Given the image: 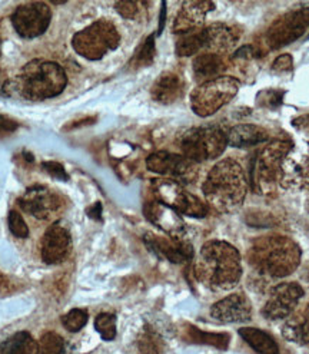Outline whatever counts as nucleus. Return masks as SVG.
Segmentation results:
<instances>
[{
	"label": "nucleus",
	"instance_id": "a19ab883",
	"mask_svg": "<svg viewBox=\"0 0 309 354\" xmlns=\"http://www.w3.org/2000/svg\"><path fill=\"white\" fill-rule=\"evenodd\" d=\"M86 214L89 215L90 218L101 221V217H102V204H101V203H96V204L90 205V207L86 209Z\"/></svg>",
	"mask_w": 309,
	"mask_h": 354
},
{
	"label": "nucleus",
	"instance_id": "37998d69",
	"mask_svg": "<svg viewBox=\"0 0 309 354\" xmlns=\"http://www.w3.org/2000/svg\"><path fill=\"white\" fill-rule=\"evenodd\" d=\"M94 122V118H85L83 121H77V122H73V124H69L68 127L63 128V131H69V129H74V128H79V127H83V125H89Z\"/></svg>",
	"mask_w": 309,
	"mask_h": 354
},
{
	"label": "nucleus",
	"instance_id": "dca6fc26",
	"mask_svg": "<svg viewBox=\"0 0 309 354\" xmlns=\"http://www.w3.org/2000/svg\"><path fill=\"white\" fill-rule=\"evenodd\" d=\"M72 250V235L63 223L52 224L41 243V257L46 264H59L68 259Z\"/></svg>",
	"mask_w": 309,
	"mask_h": 354
},
{
	"label": "nucleus",
	"instance_id": "ddd939ff",
	"mask_svg": "<svg viewBox=\"0 0 309 354\" xmlns=\"http://www.w3.org/2000/svg\"><path fill=\"white\" fill-rule=\"evenodd\" d=\"M52 21V10L43 2L19 6L12 15V25L19 36L33 39L43 35Z\"/></svg>",
	"mask_w": 309,
	"mask_h": 354
},
{
	"label": "nucleus",
	"instance_id": "6ab92c4d",
	"mask_svg": "<svg viewBox=\"0 0 309 354\" xmlns=\"http://www.w3.org/2000/svg\"><path fill=\"white\" fill-rule=\"evenodd\" d=\"M143 214L148 221L163 230L172 237H181L185 232V223L181 218V214L157 200L145 204Z\"/></svg>",
	"mask_w": 309,
	"mask_h": 354
},
{
	"label": "nucleus",
	"instance_id": "c9c22d12",
	"mask_svg": "<svg viewBox=\"0 0 309 354\" xmlns=\"http://www.w3.org/2000/svg\"><path fill=\"white\" fill-rule=\"evenodd\" d=\"M146 3L143 2H132V0H125V2H116L114 9L118 10V13L125 17V19H134L139 12L141 6H145Z\"/></svg>",
	"mask_w": 309,
	"mask_h": 354
},
{
	"label": "nucleus",
	"instance_id": "1a4fd4ad",
	"mask_svg": "<svg viewBox=\"0 0 309 354\" xmlns=\"http://www.w3.org/2000/svg\"><path fill=\"white\" fill-rule=\"evenodd\" d=\"M154 200L173 208L179 214L193 218H203L208 214V207L197 195L190 194L185 187L177 181L162 178L152 183Z\"/></svg>",
	"mask_w": 309,
	"mask_h": 354
},
{
	"label": "nucleus",
	"instance_id": "5701e85b",
	"mask_svg": "<svg viewBox=\"0 0 309 354\" xmlns=\"http://www.w3.org/2000/svg\"><path fill=\"white\" fill-rule=\"evenodd\" d=\"M283 339L295 344H309V303L297 307L282 327Z\"/></svg>",
	"mask_w": 309,
	"mask_h": 354
},
{
	"label": "nucleus",
	"instance_id": "ea45409f",
	"mask_svg": "<svg viewBox=\"0 0 309 354\" xmlns=\"http://www.w3.org/2000/svg\"><path fill=\"white\" fill-rule=\"evenodd\" d=\"M17 128H19V124L16 121L10 120V118L5 115H0V133H10Z\"/></svg>",
	"mask_w": 309,
	"mask_h": 354
},
{
	"label": "nucleus",
	"instance_id": "a211bd4d",
	"mask_svg": "<svg viewBox=\"0 0 309 354\" xmlns=\"http://www.w3.org/2000/svg\"><path fill=\"white\" fill-rule=\"evenodd\" d=\"M210 316L219 323H246L252 319V304L243 292H235L210 307Z\"/></svg>",
	"mask_w": 309,
	"mask_h": 354
},
{
	"label": "nucleus",
	"instance_id": "c85d7f7f",
	"mask_svg": "<svg viewBox=\"0 0 309 354\" xmlns=\"http://www.w3.org/2000/svg\"><path fill=\"white\" fill-rule=\"evenodd\" d=\"M175 50L181 57L193 56L201 50H205V29H197L179 35Z\"/></svg>",
	"mask_w": 309,
	"mask_h": 354
},
{
	"label": "nucleus",
	"instance_id": "c03bdc74",
	"mask_svg": "<svg viewBox=\"0 0 309 354\" xmlns=\"http://www.w3.org/2000/svg\"><path fill=\"white\" fill-rule=\"evenodd\" d=\"M165 21H166V3H162V12H161V19H159V29L157 35H161L163 28H165Z\"/></svg>",
	"mask_w": 309,
	"mask_h": 354
},
{
	"label": "nucleus",
	"instance_id": "9d476101",
	"mask_svg": "<svg viewBox=\"0 0 309 354\" xmlns=\"http://www.w3.org/2000/svg\"><path fill=\"white\" fill-rule=\"evenodd\" d=\"M309 28V8L294 9L278 17L265 33L263 45L269 50L281 49L299 39Z\"/></svg>",
	"mask_w": 309,
	"mask_h": 354
},
{
	"label": "nucleus",
	"instance_id": "a18cd8bd",
	"mask_svg": "<svg viewBox=\"0 0 309 354\" xmlns=\"http://www.w3.org/2000/svg\"><path fill=\"white\" fill-rule=\"evenodd\" d=\"M306 207H308V211H309V198H308V203H306Z\"/></svg>",
	"mask_w": 309,
	"mask_h": 354
},
{
	"label": "nucleus",
	"instance_id": "393cba45",
	"mask_svg": "<svg viewBox=\"0 0 309 354\" xmlns=\"http://www.w3.org/2000/svg\"><path fill=\"white\" fill-rule=\"evenodd\" d=\"M242 340L258 354H279V346L266 331L255 327H242L238 330Z\"/></svg>",
	"mask_w": 309,
	"mask_h": 354
},
{
	"label": "nucleus",
	"instance_id": "f257e3e1",
	"mask_svg": "<svg viewBox=\"0 0 309 354\" xmlns=\"http://www.w3.org/2000/svg\"><path fill=\"white\" fill-rule=\"evenodd\" d=\"M242 271L239 251L232 244L221 240L205 243L193 266L195 277L214 291L235 288L242 277Z\"/></svg>",
	"mask_w": 309,
	"mask_h": 354
},
{
	"label": "nucleus",
	"instance_id": "9b49d317",
	"mask_svg": "<svg viewBox=\"0 0 309 354\" xmlns=\"http://www.w3.org/2000/svg\"><path fill=\"white\" fill-rule=\"evenodd\" d=\"M146 167L149 171L168 176L179 184H192L198 178V164L183 155L158 151L148 156Z\"/></svg>",
	"mask_w": 309,
	"mask_h": 354
},
{
	"label": "nucleus",
	"instance_id": "4468645a",
	"mask_svg": "<svg viewBox=\"0 0 309 354\" xmlns=\"http://www.w3.org/2000/svg\"><path fill=\"white\" fill-rule=\"evenodd\" d=\"M305 296L298 283H281L270 288L269 299L262 308V316L269 322L288 319Z\"/></svg>",
	"mask_w": 309,
	"mask_h": 354
},
{
	"label": "nucleus",
	"instance_id": "412c9836",
	"mask_svg": "<svg viewBox=\"0 0 309 354\" xmlns=\"http://www.w3.org/2000/svg\"><path fill=\"white\" fill-rule=\"evenodd\" d=\"M185 92V82L182 77L175 72L162 73L154 84L152 85L150 95L152 100L159 104H173L181 100Z\"/></svg>",
	"mask_w": 309,
	"mask_h": 354
},
{
	"label": "nucleus",
	"instance_id": "f03ea898",
	"mask_svg": "<svg viewBox=\"0 0 309 354\" xmlns=\"http://www.w3.org/2000/svg\"><path fill=\"white\" fill-rule=\"evenodd\" d=\"M301 247L285 235H266L257 239L248 250V261L265 277L282 279L291 275L301 263Z\"/></svg>",
	"mask_w": 309,
	"mask_h": 354
},
{
	"label": "nucleus",
	"instance_id": "58836bf2",
	"mask_svg": "<svg viewBox=\"0 0 309 354\" xmlns=\"http://www.w3.org/2000/svg\"><path fill=\"white\" fill-rule=\"evenodd\" d=\"M292 66H294V61H292L291 55H281L279 57L275 59V62L272 64V69L278 73L292 71Z\"/></svg>",
	"mask_w": 309,
	"mask_h": 354
},
{
	"label": "nucleus",
	"instance_id": "7ed1b4c3",
	"mask_svg": "<svg viewBox=\"0 0 309 354\" xmlns=\"http://www.w3.org/2000/svg\"><path fill=\"white\" fill-rule=\"evenodd\" d=\"M202 191L208 204L217 211H237L248 192V178L242 165L234 158L219 161L209 171Z\"/></svg>",
	"mask_w": 309,
	"mask_h": 354
},
{
	"label": "nucleus",
	"instance_id": "c756f323",
	"mask_svg": "<svg viewBox=\"0 0 309 354\" xmlns=\"http://www.w3.org/2000/svg\"><path fill=\"white\" fill-rule=\"evenodd\" d=\"M154 56H157L154 35H150L142 42V45L138 48V50L133 53L130 62H129V68L139 69V68L149 66L154 61Z\"/></svg>",
	"mask_w": 309,
	"mask_h": 354
},
{
	"label": "nucleus",
	"instance_id": "cd10ccee",
	"mask_svg": "<svg viewBox=\"0 0 309 354\" xmlns=\"http://www.w3.org/2000/svg\"><path fill=\"white\" fill-rule=\"evenodd\" d=\"M0 354H37V343L28 331H19L0 343Z\"/></svg>",
	"mask_w": 309,
	"mask_h": 354
},
{
	"label": "nucleus",
	"instance_id": "e433bc0d",
	"mask_svg": "<svg viewBox=\"0 0 309 354\" xmlns=\"http://www.w3.org/2000/svg\"><path fill=\"white\" fill-rule=\"evenodd\" d=\"M282 97H283V92L282 91H272V89H268V91H262L258 95V102L262 106L266 108H278L282 104Z\"/></svg>",
	"mask_w": 309,
	"mask_h": 354
},
{
	"label": "nucleus",
	"instance_id": "b1692460",
	"mask_svg": "<svg viewBox=\"0 0 309 354\" xmlns=\"http://www.w3.org/2000/svg\"><path fill=\"white\" fill-rule=\"evenodd\" d=\"M228 145L234 148H250L269 141V133L259 125L242 124L229 131Z\"/></svg>",
	"mask_w": 309,
	"mask_h": 354
},
{
	"label": "nucleus",
	"instance_id": "4c0bfd02",
	"mask_svg": "<svg viewBox=\"0 0 309 354\" xmlns=\"http://www.w3.org/2000/svg\"><path fill=\"white\" fill-rule=\"evenodd\" d=\"M42 168L49 174L52 175L53 178L56 180H61V181H68L69 180V175L66 174L65 168L62 164L56 162V161H46L42 164Z\"/></svg>",
	"mask_w": 309,
	"mask_h": 354
},
{
	"label": "nucleus",
	"instance_id": "2eb2a0df",
	"mask_svg": "<svg viewBox=\"0 0 309 354\" xmlns=\"http://www.w3.org/2000/svg\"><path fill=\"white\" fill-rule=\"evenodd\" d=\"M17 203L26 214L37 220H50L63 208L61 196L42 185L28 188Z\"/></svg>",
	"mask_w": 309,
	"mask_h": 354
},
{
	"label": "nucleus",
	"instance_id": "0eeeda50",
	"mask_svg": "<svg viewBox=\"0 0 309 354\" xmlns=\"http://www.w3.org/2000/svg\"><path fill=\"white\" fill-rule=\"evenodd\" d=\"M238 89L239 82L230 76L205 81L190 93V108L201 118L210 116L234 100Z\"/></svg>",
	"mask_w": 309,
	"mask_h": 354
},
{
	"label": "nucleus",
	"instance_id": "2f4dec72",
	"mask_svg": "<svg viewBox=\"0 0 309 354\" xmlns=\"http://www.w3.org/2000/svg\"><path fill=\"white\" fill-rule=\"evenodd\" d=\"M65 348L63 339L53 331L45 333L37 343V354H62Z\"/></svg>",
	"mask_w": 309,
	"mask_h": 354
},
{
	"label": "nucleus",
	"instance_id": "20e7f679",
	"mask_svg": "<svg viewBox=\"0 0 309 354\" xmlns=\"http://www.w3.org/2000/svg\"><path fill=\"white\" fill-rule=\"evenodd\" d=\"M12 85L25 100L45 101L63 92L68 85V77L59 64L34 59L22 68Z\"/></svg>",
	"mask_w": 309,
	"mask_h": 354
},
{
	"label": "nucleus",
	"instance_id": "a878e982",
	"mask_svg": "<svg viewBox=\"0 0 309 354\" xmlns=\"http://www.w3.org/2000/svg\"><path fill=\"white\" fill-rule=\"evenodd\" d=\"M193 73L201 81H209V80H215V77L221 76V73L226 69L225 62L222 56L215 55V53H201L195 59H193Z\"/></svg>",
	"mask_w": 309,
	"mask_h": 354
},
{
	"label": "nucleus",
	"instance_id": "49530a36",
	"mask_svg": "<svg viewBox=\"0 0 309 354\" xmlns=\"http://www.w3.org/2000/svg\"><path fill=\"white\" fill-rule=\"evenodd\" d=\"M0 52H2V42H0Z\"/></svg>",
	"mask_w": 309,
	"mask_h": 354
},
{
	"label": "nucleus",
	"instance_id": "f3484780",
	"mask_svg": "<svg viewBox=\"0 0 309 354\" xmlns=\"http://www.w3.org/2000/svg\"><path fill=\"white\" fill-rule=\"evenodd\" d=\"M143 240L150 251L158 254L159 257H163L173 264H182V263L192 261L193 255H195L192 244L183 240L182 237L165 239L149 232L145 235Z\"/></svg>",
	"mask_w": 309,
	"mask_h": 354
},
{
	"label": "nucleus",
	"instance_id": "72a5a7b5",
	"mask_svg": "<svg viewBox=\"0 0 309 354\" xmlns=\"http://www.w3.org/2000/svg\"><path fill=\"white\" fill-rule=\"evenodd\" d=\"M89 320V314L83 308H73L70 310L66 316L62 317L63 327L70 333L81 331Z\"/></svg>",
	"mask_w": 309,
	"mask_h": 354
},
{
	"label": "nucleus",
	"instance_id": "aec40b11",
	"mask_svg": "<svg viewBox=\"0 0 309 354\" xmlns=\"http://www.w3.org/2000/svg\"><path fill=\"white\" fill-rule=\"evenodd\" d=\"M215 9L214 2H183L182 9L175 17L172 30L177 35H183L201 29L208 12Z\"/></svg>",
	"mask_w": 309,
	"mask_h": 354
},
{
	"label": "nucleus",
	"instance_id": "7c9ffc66",
	"mask_svg": "<svg viewBox=\"0 0 309 354\" xmlns=\"http://www.w3.org/2000/svg\"><path fill=\"white\" fill-rule=\"evenodd\" d=\"M138 354H162V340L150 327H145L138 339Z\"/></svg>",
	"mask_w": 309,
	"mask_h": 354
},
{
	"label": "nucleus",
	"instance_id": "6e6552de",
	"mask_svg": "<svg viewBox=\"0 0 309 354\" xmlns=\"http://www.w3.org/2000/svg\"><path fill=\"white\" fill-rule=\"evenodd\" d=\"M294 144L291 141H272L262 148L252 165V187L259 194L274 192L279 183L281 164Z\"/></svg>",
	"mask_w": 309,
	"mask_h": 354
},
{
	"label": "nucleus",
	"instance_id": "473e14b6",
	"mask_svg": "<svg viewBox=\"0 0 309 354\" xmlns=\"http://www.w3.org/2000/svg\"><path fill=\"white\" fill-rule=\"evenodd\" d=\"M94 328L101 334V337L110 342L116 337V316L110 313H102L94 319Z\"/></svg>",
	"mask_w": 309,
	"mask_h": 354
},
{
	"label": "nucleus",
	"instance_id": "39448f33",
	"mask_svg": "<svg viewBox=\"0 0 309 354\" xmlns=\"http://www.w3.org/2000/svg\"><path fill=\"white\" fill-rule=\"evenodd\" d=\"M178 147L183 156L193 162L217 160L228 147L226 133L214 125L197 127L178 136Z\"/></svg>",
	"mask_w": 309,
	"mask_h": 354
},
{
	"label": "nucleus",
	"instance_id": "f8f14e48",
	"mask_svg": "<svg viewBox=\"0 0 309 354\" xmlns=\"http://www.w3.org/2000/svg\"><path fill=\"white\" fill-rule=\"evenodd\" d=\"M279 184L286 189H309V142L294 145L281 164Z\"/></svg>",
	"mask_w": 309,
	"mask_h": 354
},
{
	"label": "nucleus",
	"instance_id": "79ce46f5",
	"mask_svg": "<svg viewBox=\"0 0 309 354\" xmlns=\"http://www.w3.org/2000/svg\"><path fill=\"white\" fill-rule=\"evenodd\" d=\"M292 124H294L295 128H298L301 131H305V132H309V113L298 116L297 120L292 121Z\"/></svg>",
	"mask_w": 309,
	"mask_h": 354
},
{
	"label": "nucleus",
	"instance_id": "4be33fe9",
	"mask_svg": "<svg viewBox=\"0 0 309 354\" xmlns=\"http://www.w3.org/2000/svg\"><path fill=\"white\" fill-rule=\"evenodd\" d=\"M205 29V50L209 53L222 55L235 48L238 42V33L234 28L223 24L210 25Z\"/></svg>",
	"mask_w": 309,
	"mask_h": 354
},
{
	"label": "nucleus",
	"instance_id": "f704fd0d",
	"mask_svg": "<svg viewBox=\"0 0 309 354\" xmlns=\"http://www.w3.org/2000/svg\"><path fill=\"white\" fill-rule=\"evenodd\" d=\"M8 224H9V230L10 232L17 239H28L29 237V228L28 224L25 223L23 217L17 211L12 209L9 212L8 217Z\"/></svg>",
	"mask_w": 309,
	"mask_h": 354
},
{
	"label": "nucleus",
	"instance_id": "bb28decb",
	"mask_svg": "<svg viewBox=\"0 0 309 354\" xmlns=\"http://www.w3.org/2000/svg\"><path fill=\"white\" fill-rule=\"evenodd\" d=\"M183 337L190 343L214 346L221 350H226L230 343V336L228 333H206L190 324H185Z\"/></svg>",
	"mask_w": 309,
	"mask_h": 354
},
{
	"label": "nucleus",
	"instance_id": "423d86ee",
	"mask_svg": "<svg viewBox=\"0 0 309 354\" xmlns=\"http://www.w3.org/2000/svg\"><path fill=\"white\" fill-rule=\"evenodd\" d=\"M119 42L121 35L109 21H96L72 37L74 52L89 61H99L108 52L118 48Z\"/></svg>",
	"mask_w": 309,
	"mask_h": 354
}]
</instances>
